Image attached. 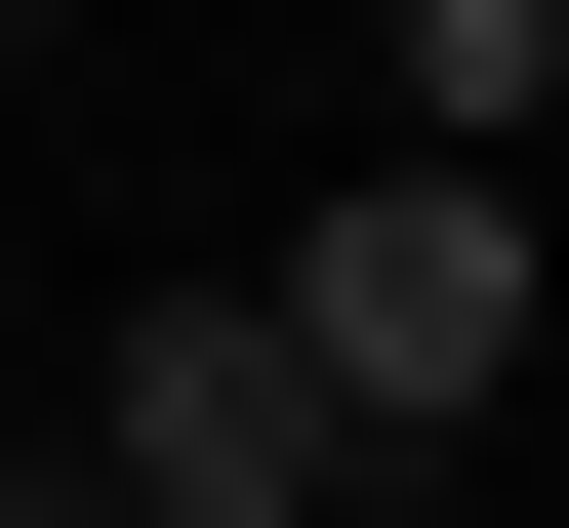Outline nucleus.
I'll use <instances>...</instances> for the list:
<instances>
[{
  "label": "nucleus",
  "mask_w": 569,
  "mask_h": 528,
  "mask_svg": "<svg viewBox=\"0 0 569 528\" xmlns=\"http://www.w3.org/2000/svg\"><path fill=\"white\" fill-rule=\"evenodd\" d=\"M284 366H326L367 447H448V407H529V203H488V163H367L326 245H284Z\"/></svg>",
  "instance_id": "1"
},
{
  "label": "nucleus",
  "mask_w": 569,
  "mask_h": 528,
  "mask_svg": "<svg viewBox=\"0 0 569 528\" xmlns=\"http://www.w3.org/2000/svg\"><path fill=\"white\" fill-rule=\"evenodd\" d=\"M82 488H122V528H326V488H367V407L284 366V285H163V326L82 366Z\"/></svg>",
  "instance_id": "2"
},
{
  "label": "nucleus",
  "mask_w": 569,
  "mask_h": 528,
  "mask_svg": "<svg viewBox=\"0 0 569 528\" xmlns=\"http://www.w3.org/2000/svg\"><path fill=\"white\" fill-rule=\"evenodd\" d=\"M529 122H569V41H529V0H407V163H488V203H529Z\"/></svg>",
  "instance_id": "3"
},
{
  "label": "nucleus",
  "mask_w": 569,
  "mask_h": 528,
  "mask_svg": "<svg viewBox=\"0 0 569 528\" xmlns=\"http://www.w3.org/2000/svg\"><path fill=\"white\" fill-rule=\"evenodd\" d=\"M0 528H122V488H82V447H41V488H0Z\"/></svg>",
  "instance_id": "4"
}]
</instances>
